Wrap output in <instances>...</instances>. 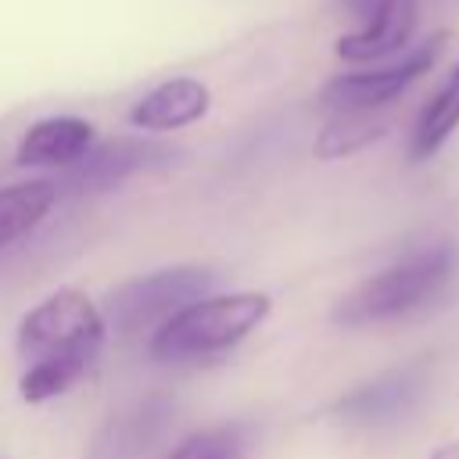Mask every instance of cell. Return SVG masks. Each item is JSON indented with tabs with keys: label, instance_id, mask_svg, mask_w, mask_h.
I'll list each match as a JSON object with an SVG mask.
<instances>
[{
	"label": "cell",
	"instance_id": "1",
	"mask_svg": "<svg viewBox=\"0 0 459 459\" xmlns=\"http://www.w3.org/2000/svg\"><path fill=\"white\" fill-rule=\"evenodd\" d=\"M108 326L100 308L75 287H61L43 298L18 323V355L25 373L18 377V394L29 405L65 394L75 380L90 373L104 348Z\"/></svg>",
	"mask_w": 459,
	"mask_h": 459
},
{
	"label": "cell",
	"instance_id": "2",
	"mask_svg": "<svg viewBox=\"0 0 459 459\" xmlns=\"http://www.w3.org/2000/svg\"><path fill=\"white\" fill-rule=\"evenodd\" d=\"M455 269H459V251L452 240L420 247L416 255L402 258L391 269L373 273L355 290H348L333 308V323L369 326V323H387V319L409 316V312L430 305L452 283Z\"/></svg>",
	"mask_w": 459,
	"mask_h": 459
},
{
	"label": "cell",
	"instance_id": "3",
	"mask_svg": "<svg viewBox=\"0 0 459 459\" xmlns=\"http://www.w3.org/2000/svg\"><path fill=\"white\" fill-rule=\"evenodd\" d=\"M269 308L273 301L258 290L208 294L201 301H190L154 330L151 355L161 362H186L230 351L269 316Z\"/></svg>",
	"mask_w": 459,
	"mask_h": 459
},
{
	"label": "cell",
	"instance_id": "4",
	"mask_svg": "<svg viewBox=\"0 0 459 459\" xmlns=\"http://www.w3.org/2000/svg\"><path fill=\"white\" fill-rule=\"evenodd\" d=\"M212 283H215V273L201 265H172L147 276H133L108 294V305L100 312L104 326L115 330L118 337H133L158 319L165 323L190 301L208 298Z\"/></svg>",
	"mask_w": 459,
	"mask_h": 459
},
{
	"label": "cell",
	"instance_id": "5",
	"mask_svg": "<svg viewBox=\"0 0 459 459\" xmlns=\"http://www.w3.org/2000/svg\"><path fill=\"white\" fill-rule=\"evenodd\" d=\"M441 43H445L441 36H430V39L416 43V50H409L394 65H384L373 72H348V75L330 79L319 93L323 108H330L333 115L337 111H380L384 104H391L398 93H405L437 61Z\"/></svg>",
	"mask_w": 459,
	"mask_h": 459
},
{
	"label": "cell",
	"instance_id": "6",
	"mask_svg": "<svg viewBox=\"0 0 459 459\" xmlns=\"http://www.w3.org/2000/svg\"><path fill=\"white\" fill-rule=\"evenodd\" d=\"M169 158H172V151L165 143L140 140V136H115V140H104V143L90 147L72 169H65V179L57 183V194L61 190H68L75 197L100 194V190L118 186L122 179H129L140 169L165 165Z\"/></svg>",
	"mask_w": 459,
	"mask_h": 459
},
{
	"label": "cell",
	"instance_id": "7",
	"mask_svg": "<svg viewBox=\"0 0 459 459\" xmlns=\"http://www.w3.org/2000/svg\"><path fill=\"white\" fill-rule=\"evenodd\" d=\"M423 387H427V362H405V366H394V369L380 373L377 380L348 391L333 405V416L351 427H387V423L402 420L405 412H412Z\"/></svg>",
	"mask_w": 459,
	"mask_h": 459
},
{
	"label": "cell",
	"instance_id": "8",
	"mask_svg": "<svg viewBox=\"0 0 459 459\" xmlns=\"http://www.w3.org/2000/svg\"><path fill=\"white\" fill-rule=\"evenodd\" d=\"M172 412L176 405L165 394H151L133 409L108 416L97 427L86 459H151L158 441L172 427Z\"/></svg>",
	"mask_w": 459,
	"mask_h": 459
},
{
	"label": "cell",
	"instance_id": "9",
	"mask_svg": "<svg viewBox=\"0 0 459 459\" xmlns=\"http://www.w3.org/2000/svg\"><path fill=\"white\" fill-rule=\"evenodd\" d=\"M351 7L366 14V25L337 39L341 61H351V65L380 61L402 50L416 29V0H351Z\"/></svg>",
	"mask_w": 459,
	"mask_h": 459
},
{
	"label": "cell",
	"instance_id": "10",
	"mask_svg": "<svg viewBox=\"0 0 459 459\" xmlns=\"http://www.w3.org/2000/svg\"><path fill=\"white\" fill-rule=\"evenodd\" d=\"M93 147V126L86 118L75 115H50L39 118L25 129V136L18 140L14 161L18 165H57V169H72L86 151Z\"/></svg>",
	"mask_w": 459,
	"mask_h": 459
},
{
	"label": "cell",
	"instance_id": "11",
	"mask_svg": "<svg viewBox=\"0 0 459 459\" xmlns=\"http://www.w3.org/2000/svg\"><path fill=\"white\" fill-rule=\"evenodd\" d=\"M208 100H212V93L204 82H197L190 75H176V79H165L154 90H147L129 108V122L136 129H154V133L179 129V126L197 122L208 111Z\"/></svg>",
	"mask_w": 459,
	"mask_h": 459
},
{
	"label": "cell",
	"instance_id": "12",
	"mask_svg": "<svg viewBox=\"0 0 459 459\" xmlns=\"http://www.w3.org/2000/svg\"><path fill=\"white\" fill-rule=\"evenodd\" d=\"M54 201H57V183L50 179H25L0 186V247L36 230L54 208Z\"/></svg>",
	"mask_w": 459,
	"mask_h": 459
},
{
	"label": "cell",
	"instance_id": "13",
	"mask_svg": "<svg viewBox=\"0 0 459 459\" xmlns=\"http://www.w3.org/2000/svg\"><path fill=\"white\" fill-rule=\"evenodd\" d=\"M459 126V65L452 68V75L445 79V86L427 100L423 115L412 126V140H409V154L412 161L430 158Z\"/></svg>",
	"mask_w": 459,
	"mask_h": 459
},
{
	"label": "cell",
	"instance_id": "14",
	"mask_svg": "<svg viewBox=\"0 0 459 459\" xmlns=\"http://www.w3.org/2000/svg\"><path fill=\"white\" fill-rule=\"evenodd\" d=\"M387 133L384 118H377V111H337L316 136V158L330 161V158H348L362 147H369L373 140H380Z\"/></svg>",
	"mask_w": 459,
	"mask_h": 459
},
{
	"label": "cell",
	"instance_id": "15",
	"mask_svg": "<svg viewBox=\"0 0 459 459\" xmlns=\"http://www.w3.org/2000/svg\"><path fill=\"white\" fill-rule=\"evenodd\" d=\"M247 423H219L179 441L165 459H244Z\"/></svg>",
	"mask_w": 459,
	"mask_h": 459
},
{
	"label": "cell",
	"instance_id": "16",
	"mask_svg": "<svg viewBox=\"0 0 459 459\" xmlns=\"http://www.w3.org/2000/svg\"><path fill=\"white\" fill-rule=\"evenodd\" d=\"M430 459H459V441H448V445H437L430 452Z\"/></svg>",
	"mask_w": 459,
	"mask_h": 459
}]
</instances>
